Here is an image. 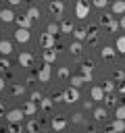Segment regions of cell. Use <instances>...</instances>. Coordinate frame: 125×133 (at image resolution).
<instances>
[{
    "label": "cell",
    "instance_id": "18",
    "mask_svg": "<svg viewBox=\"0 0 125 133\" xmlns=\"http://www.w3.org/2000/svg\"><path fill=\"white\" fill-rule=\"evenodd\" d=\"M69 52L73 54V56H81V52H83V46H81V42H71V46H69Z\"/></svg>",
    "mask_w": 125,
    "mask_h": 133
},
{
    "label": "cell",
    "instance_id": "50",
    "mask_svg": "<svg viewBox=\"0 0 125 133\" xmlns=\"http://www.w3.org/2000/svg\"><path fill=\"white\" fill-rule=\"evenodd\" d=\"M119 94H121V96H125V81H123V85L119 87Z\"/></svg>",
    "mask_w": 125,
    "mask_h": 133
},
{
    "label": "cell",
    "instance_id": "39",
    "mask_svg": "<svg viewBox=\"0 0 125 133\" xmlns=\"http://www.w3.org/2000/svg\"><path fill=\"white\" fill-rule=\"evenodd\" d=\"M71 123H75V125H79V123H83V114H81V112H75V114L71 116Z\"/></svg>",
    "mask_w": 125,
    "mask_h": 133
},
{
    "label": "cell",
    "instance_id": "51",
    "mask_svg": "<svg viewBox=\"0 0 125 133\" xmlns=\"http://www.w3.org/2000/svg\"><path fill=\"white\" fill-rule=\"evenodd\" d=\"M88 131H90V133H96V127H94V125H90V127H88Z\"/></svg>",
    "mask_w": 125,
    "mask_h": 133
},
{
    "label": "cell",
    "instance_id": "40",
    "mask_svg": "<svg viewBox=\"0 0 125 133\" xmlns=\"http://www.w3.org/2000/svg\"><path fill=\"white\" fill-rule=\"evenodd\" d=\"M69 75H71V73H69L67 66H60V69H58V77H60V79H67Z\"/></svg>",
    "mask_w": 125,
    "mask_h": 133
},
{
    "label": "cell",
    "instance_id": "35",
    "mask_svg": "<svg viewBox=\"0 0 125 133\" xmlns=\"http://www.w3.org/2000/svg\"><path fill=\"white\" fill-rule=\"evenodd\" d=\"M104 94H115V81H104Z\"/></svg>",
    "mask_w": 125,
    "mask_h": 133
},
{
    "label": "cell",
    "instance_id": "46",
    "mask_svg": "<svg viewBox=\"0 0 125 133\" xmlns=\"http://www.w3.org/2000/svg\"><path fill=\"white\" fill-rule=\"evenodd\" d=\"M104 133H115V127H113V125H106V129H104Z\"/></svg>",
    "mask_w": 125,
    "mask_h": 133
},
{
    "label": "cell",
    "instance_id": "6",
    "mask_svg": "<svg viewBox=\"0 0 125 133\" xmlns=\"http://www.w3.org/2000/svg\"><path fill=\"white\" fill-rule=\"evenodd\" d=\"M23 116H25L23 108H12V110H8V112H6V121H8V123H21V121H23Z\"/></svg>",
    "mask_w": 125,
    "mask_h": 133
},
{
    "label": "cell",
    "instance_id": "11",
    "mask_svg": "<svg viewBox=\"0 0 125 133\" xmlns=\"http://www.w3.org/2000/svg\"><path fill=\"white\" fill-rule=\"evenodd\" d=\"M15 19H17V15L12 12V8H2L0 10V21L2 23H12Z\"/></svg>",
    "mask_w": 125,
    "mask_h": 133
},
{
    "label": "cell",
    "instance_id": "32",
    "mask_svg": "<svg viewBox=\"0 0 125 133\" xmlns=\"http://www.w3.org/2000/svg\"><path fill=\"white\" fill-rule=\"evenodd\" d=\"M113 21H115V15H102L100 17V25H104V27H108Z\"/></svg>",
    "mask_w": 125,
    "mask_h": 133
},
{
    "label": "cell",
    "instance_id": "24",
    "mask_svg": "<svg viewBox=\"0 0 125 133\" xmlns=\"http://www.w3.org/2000/svg\"><path fill=\"white\" fill-rule=\"evenodd\" d=\"M94 121H104L106 118V108H102V106H98V108H94Z\"/></svg>",
    "mask_w": 125,
    "mask_h": 133
},
{
    "label": "cell",
    "instance_id": "23",
    "mask_svg": "<svg viewBox=\"0 0 125 133\" xmlns=\"http://www.w3.org/2000/svg\"><path fill=\"white\" fill-rule=\"evenodd\" d=\"M52 106H54V100H52V98H42V102H40V108H42L44 112L52 110Z\"/></svg>",
    "mask_w": 125,
    "mask_h": 133
},
{
    "label": "cell",
    "instance_id": "53",
    "mask_svg": "<svg viewBox=\"0 0 125 133\" xmlns=\"http://www.w3.org/2000/svg\"><path fill=\"white\" fill-rule=\"evenodd\" d=\"M0 23H2V21H0Z\"/></svg>",
    "mask_w": 125,
    "mask_h": 133
},
{
    "label": "cell",
    "instance_id": "29",
    "mask_svg": "<svg viewBox=\"0 0 125 133\" xmlns=\"http://www.w3.org/2000/svg\"><path fill=\"white\" fill-rule=\"evenodd\" d=\"M104 104H106V106H115V108H117V106H119L117 96H115V94H106V96H104Z\"/></svg>",
    "mask_w": 125,
    "mask_h": 133
},
{
    "label": "cell",
    "instance_id": "38",
    "mask_svg": "<svg viewBox=\"0 0 125 133\" xmlns=\"http://www.w3.org/2000/svg\"><path fill=\"white\" fill-rule=\"evenodd\" d=\"M42 98H44V96H42L40 91H31V96H29V100H31V102H38V104L42 102Z\"/></svg>",
    "mask_w": 125,
    "mask_h": 133
},
{
    "label": "cell",
    "instance_id": "52",
    "mask_svg": "<svg viewBox=\"0 0 125 133\" xmlns=\"http://www.w3.org/2000/svg\"><path fill=\"white\" fill-rule=\"evenodd\" d=\"M2 114H4V106L0 104V116H2Z\"/></svg>",
    "mask_w": 125,
    "mask_h": 133
},
{
    "label": "cell",
    "instance_id": "47",
    "mask_svg": "<svg viewBox=\"0 0 125 133\" xmlns=\"http://www.w3.org/2000/svg\"><path fill=\"white\" fill-rule=\"evenodd\" d=\"M21 2H23V0H8V4H10V6H19Z\"/></svg>",
    "mask_w": 125,
    "mask_h": 133
},
{
    "label": "cell",
    "instance_id": "4",
    "mask_svg": "<svg viewBox=\"0 0 125 133\" xmlns=\"http://www.w3.org/2000/svg\"><path fill=\"white\" fill-rule=\"evenodd\" d=\"M81 75H83V79H85V83H92V71H94V62L92 60H85V62H81Z\"/></svg>",
    "mask_w": 125,
    "mask_h": 133
},
{
    "label": "cell",
    "instance_id": "28",
    "mask_svg": "<svg viewBox=\"0 0 125 133\" xmlns=\"http://www.w3.org/2000/svg\"><path fill=\"white\" fill-rule=\"evenodd\" d=\"M46 33H50V35L60 33V25H56L54 21H52V23H48V25H46Z\"/></svg>",
    "mask_w": 125,
    "mask_h": 133
},
{
    "label": "cell",
    "instance_id": "7",
    "mask_svg": "<svg viewBox=\"0 0 125 133\" xmlns=\"http://www.w3.org/2000/svg\"><path fill=\"white\" fill-rule=\"evenodd\" d=\"M29 37H31V33H29V29H23V27H17V31H15V39H17L19 44H27V42H29Z\"/></svg>",
    "mask_w": 125,
    "mask_h": 133
},
{
    "label": "cell",
    "instance_id": "22",
    "mask_svg": "<svg viewBox=\"0 0 125 133\" xmlns=\"http://www.w3.org/2000/svg\"><path fill=\"white\" fill-rule=\"evenodd\" d=\"M73 35H75V39H77V42H83V39L88 37V29H83V27H75Z\"/></svg>",
    "mask_w": 125,
    "mask_h": 133
},
{
    "label": "cell",
    "instance_id": "49",
    "mask_svg": "<svg viewBox=\"0 0 125 133\" xmlns=\"http://www.w3.org/2000/svg\"><path fill=\"white\" fill-rule=\"evenodd\" d=\"M4 85H6L4 83V77H0V91H4Z\"/></svg>",
    "mask_w": 125,
    "mask_h": 133
},
{
    "label": "cell",
    "instance_id": "27",
    "mask_svg": "<svg viewBox=\"0 0 125 133\" xmlns=\"http://www.w3.org/2000/svg\"><path fill=\"white\" fill-rule=\"evenodd\" d=\"M110 125L115 127V133H125V121H121V118H115Z\"/></svg>",
    "mask_w": 125,
    "mask_h": 133
},
{
    "label": "cell",
    "instance_id": "34",
    "mask_svg": "<svg viewBox=\"0 0 125 133\" xmlns=\"http://www.w3.org/2000/svg\"><path fill=\"white\" fill-rule=\"evenodd\" d=\"M113 77H115V81H125V71L123 69H115L113 71Z\"/></svg>",
    "mask_w": 125,
    "mask_h": 133
},
{
    "label": "cell",
    "instance_id": "13",
    "mask_svg": "<svg viewBox=\"0 0 125 133\" xmlns=\"http://www.w3.org/2000/svg\"><path fill=\"white\" fill-rule=\"evenodd\" d=\"M31 62H33V54H31V52L25 50V52L19 54V64H21V66H31Z\"/></svg>",
    "mask_w": 125,
    "mask_h": 133
},
{
    "label": "cell",
    "instance_id": "8",
    "mask_svg": "<svg viewBox=\"0 0 125 133\" xmlns=\"http://www.w3.org/2000/svg\"><path fill=\"white\" fill-rule=\"evenodd\" d=\"M50 125H52V129H54V131L58 133V131H65V129H67V125H69V121H67L65 116H54Z\"/></svg>",
    "mask_w": 125,
    "mask_h": 133
},
{
    "label": "cell",
    "instance_id": "12",
    "mask_svg": "<svg viewBox=\"0 0 125 133\" xmlns=\"http://www.w3.org/2000/svg\"><path fill=\"white\" fill-rule=\"evenodd\" d=\"M56 50L54 48H48V50H44V54H42V58H44V62L46 64H54V60H56Z\"/></svg>",
    "mask_w": 125,
    "mask_h": 133
},
{
    "label": "cell",
    "instance_id": "41",
    "mask_svg": "<svg viewBox=\"0 0 125 133\" xmlns=\"http://www.w3.org/2000/svg\"><path fill=\"white\" fill-rule=\"evenodd\" d=\"M94 6L96 8H106L108 6V0H94Z\"/></svg>",
    "mask_w": 125,
    "mask_h": 133
},
{
    "label": "cell",
    "instance_id": "5",
    "mask_svg": "<svg viewBox=\"0 0 125 133\" xmlns=\"http://www.w3.org/2000/svg\"><path fill=\"white\" fill-rule=\"evenodd\" d=\"M50 75H52V64H46L44 62V66L38 71V81L40 83H48L50 81Z\"/></svg>",
    "mask_w": 125,
    "mask_h": 133
},
{
    "label": "cell",
    "instance_id": "2",
    "mask_svg": "<svg viewBox=\"0 0 125 133\" xmlns=\"http://www.w3.org/2000/svg\"><path fill=\"white\" fill-rule=\"evenodd\" d=\"M79 100V89L77 87H67L65 91H63V102H67V104H75Z\"/></svg>",
    "mask_w": 125,
    "mask_h": 133
},
{
    "label": "cell",
    "instance_id": "20",
    "mask_svg": "<svg viewBox=\"0 0 125 133\" xmlns=\"http://www.w3.org/2000/svg\"><path fill=\"white\" fill-rule=\"evenodd\" d=\"M27 17H29L31 21H40L42 12H40V8H38V6H29V8H27Z\"/></svg>",
    "mask_w": 125,
    "mask_h": 133
},
{
    "label": "cell",
    "instance_id": "36",
    "mask_svg": "<svg viewBox=\"0 0 125 133\" xmlns=\"http://www.w3.org/2000/svg\"><path fill=\"white\" fill-rule=\"evenodd\" d=\"M106 29H108L110 33H117V31L121 29V25H119V19H115V21H113V23H110V25H108Z\"/></svg>",
    "mask_w": 125,
    "mask_h": 133
},
{
    "label": "cell",
    "instance_id": "43",
    "mask_svg": "<svg viewBox=\"0 0 125 133\" xmlns=\"http://www.w3.org/2000/svg\"><path fill=\"white\" fill-rule=\"evenodd\" d=\"M50 98H52L54 102H63V91H58V94H52Z\"/></svg>",
    "mask_w": 125,
    "mask_h": 133
},
{
    "label": "cell",
    "instance_id": "21",
    "mask_svg": "<svg viewBox=\"0 0 125 133\" xmlns=\"http://www.w3.org/2000/svg\"><path fill=\"white\" fill-rule=\"evenodd\" d=\"M75 31V25L69 21V19H65L63 23H60V33H73Z\"/></svg>",
    "mask_w": 125,
    "mask_h": 133
},
{
    "label": "cell",
    "instance_id": "3",
    "mask_svg": "<svg viewBox=\"0 0 125 133\" xmlns=\"http://www.w3.org/2000/svg\"><path fill=\"white\" fill-rule=\"evenodd\" d=\"M48 10L54 15V17H63V12H65V4H63V0H50L48 2Z\"/></svg>",
    "mask_w": 125,
    "mask_h": 133
},
{
    "label": "cell",
    "instance_id": "42",
    "mask_svg": "<svg viewBox=\"0 0 125 133\" xmlns=\"http://www.w3.org/2000/svg\"><path fill=\"white\" fill-rule=\"evenodd\" d=\"M8 66H10V62H8V58H2V60H0V69H2V71H6Z\"/></svg>",
    "mask_w": 125,
    "mask_h": 133
},
{
    "label": "cell",
    "instance_id": "44",
    "mask_svg": "<svg viewBox=\"0 0 125 133\" xmlns=\"http://www.w3.org/2000/svg\"><path fill=\"white\" fill-rule=\"evenodd\" d=\"M98 44V35L96 37H88V46H96Z\"/></svg>",
    "mask_w": 125,
    "mask_h": 133
},
{
    "label": "cell",
    "instance_id": "10",
    "mask_svg": "<svg viewBox=\"0 0 125 133\" xmlns=\"http://www.w3.org/2000/svg\"><path fill=\"white\" fill-rule=\"evenodd\" d=\"M90 96H92V100H96V102H100V100H104V87L102 85H94L92 89H90Z\"/></svg>",
    "mask_w": 125,
    "mask_h": 133
},
{
    "label": "cell",
    "instance_id": "33",
    "mask_svg": "<svg viewBox=\"0 0 125 133\" xmlns=\"http://www.w3.org/2000/svg\"><path fill=\"white\" fill-rule=\"evenodd\" d=\"M10 94H12V96H23V94H25V87L19 85V83H15V85L10 87Z\"/></svg>",
    "mask_w": 125,
    "mask_h": 133
},
{
    "label": "cell",
    "instance_id": "26",
    "mask_svg": "<svg viewBox=\"0 0 125 133\" xmlns=\"http://www.w3.org/2000/svg\"><path fill=\"white\" fill-rule=\"evenodd\" d=\"M83 83H85L83 75H71V85H73V87H77V89H79Z\"/></svg>",
    "mask_w": 125,
    "mask_h": 133
},
{
    "label": "cell",
    "instance_id": "14",
    "mask_svg": "<svg viewBox=\"0 0 125 133\" xmlns=\"http://www.w3.org/2000/svg\"><path fill=\"white\" fill-rule=\"evenodd\" d=\"M23 112H25V116H33V114L38 112V102L27 100V102L23 104Z\"/></svg>",
    "mask_w": 125,
    "mask_h": 133
},
{
    "label": "cell",
    "instance_id": "16",
    "mask_svg": "<svg viewBox=\"0 0 125 133\" xmlns=\"http://www.w3.org/2000/svg\"><path fill=\"white\" fill-rule=\"evenodd\" d=\"M110 8H113V15H125V0H115L113 4H110Z\"/></svg>",
    "mask_w": 125,
    "mask_h": 133
},
{
    "label": "cell",
    "instance_id": "1",
    "mask_svg": "<svg viewBox=\"0 0 125 133\" xmlns=\"http://www.w3.org/2000/svg\"><path fill=\"white\" fill-rule=\"evenodd\" d=\"M75 17L77 19H88L90 17V4H88V0H77L75 2Z\"/></svg>",
    "mask_w": 125,
    "mask_h": 133
},
{
    "label": "cell",
    "instance_id": "9",
    "mask_svg": "<svg viewBox=\"0 0 125 133\" xmlns=\"http://www.w3.org/2000/svg\"><path fill=\"white\" fill-rule=\"evenodd\" d=\"M119 52L113 48V46H104L102 50H100V56L104 58V60H115V56H117Z\"/></svg>",
    "mask_w": 125,
    "mask_h": 133
},
{
    "label": "cell",
    "instance_id": "19",
    "mask_svg": "<svg viewBox=\"0 0 125 133\" xmlns=\"http://www.w3.org/2000/svg\"><path fill=\"white\" fill-rule=\"evenodd\" d=\"M10 52H12V44L8 39H0V54L2 56H8Z\"/></svg>",
    "mask_w": 125,
    "mask_h": 133
},
{
    "label": "cell",
    "instance_id": "31",
    "mask_svg": "<svg viewBox=\"0 0 125 133\" xmlns=\"http://www.w3.org/2000/svg\"><path fill=\"white\" fill-rule=\"evenodd\" d=\"M115 116H117V118H121V121H125V102H123V104H119V106L115 108Z\"/></svg>",
    "mask_w": 125,
    "mask_h": 133
},
{
    "label": "cell",
    "instance_id": "30",
    "mask_svg": "<svg viewBox=\"0 0 125 133\" xmlns=\"http://www.w3.org/2000/svg\"><path fill=\"white\" fill-rule=\"evenodd\" d=\"M25 129H27V131H29V133H38V131H40V123H38V121H33V118H31V121H29V123H27V125H25Z\"/></svg>",
    "mask_w": 125,
    "mask_h": 133
},
{
    "label": "cell",
    "instance_id": "37",
    "mask_svg": "<svg viewBox=\"0 0 125 133\" xmlns=\"http://www.w3.org/2000/svg\"><path fill=\"white\" fill-rule=\"evenodd\" d=\"M21 129H23L21 123H10L8 125V133H21Z\"/></svg>",
    "mask_w": 125,
    "mask_h": 133
},
{
    "label": "cell",
    "instance_id": "17",
    "mask_svg": "<svg viewBox=\"0 0 125 133\" xmlns=\"http://www.w3.org/2000/svg\"><path fill=\"white\" fill-rule=\"evenodd\" d=\"M15 23H17V27H23V29H29L33 21H31V19H29L27 15H21V17H17V19H15Z\"/></svg>",
    "mask_w": 125,
    "mask_h": 133
},
{
    "label": "cell",
    "instance_id": "25",
    "mask_svg": "<svg viewBox=\"0 0 125 133\" xmlns=\"http://www.w3.org/2000/svg\"><path fill=\"white\" fill-rule=\"evenodd\" d=\"M115 50L119 54H125V35H119L117 42H115Z\"/></svg>",
    "mask_w": 125,
    "mask_h": 133
},
{
    "label": "cell",
    "instance_id": "45",
    "mask_svg": "<svg viewBox=\"0 0 125 133\" xmlns=\"http://www.w3.org/2000/svg\"><path fill=\"white\" fill-rule=\"evenodd\" d=\"M83 108H85V110H92V108H94L92 100H85V102H83Z\"/></svg>",
    "mask_w": 125,
    "mask_h": 133
},
{
    "label": "cell",
    "instance_id": "15",
    "mask_svg": "<svg viewBox=\"0 0 125 133\" xmlns=\"http://www.w3.org/2000/svg\"><path fill=\"white\" fill-rule=\"evenodd\" d=\"M40 44H42V48H44V50H48V48H54V35H50V33H44V35L40 37Z\"/></svg>",
    "mask_w": 125,
    "mask_h": 133
},
{
    "label": "cell",
    "instance_id": "48",
    "mask_svg": "<svg viewBox=\"0 0 125 133\" xmlns=\"http://www.w3.org/2000/svg\"><path fill=\"white\" fill-rule=\"evenodd\" d=\"M119 25H121V29H125V15L119 17Z\"/></svg>",
    "mask_w": 125,
    "mask_h": 133
}]
</instances>
